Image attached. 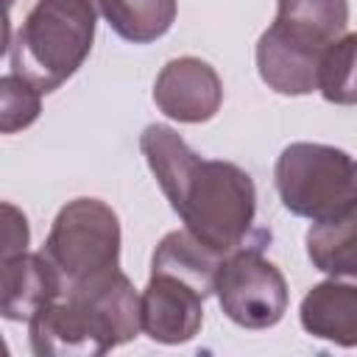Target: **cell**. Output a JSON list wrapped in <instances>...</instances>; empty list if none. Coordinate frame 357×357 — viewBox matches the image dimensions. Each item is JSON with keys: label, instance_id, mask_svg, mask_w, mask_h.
<instances>
[{"label": "cell", "instance_id": "obj_12", "mask_svg": "<svg viewBox=\"0 0 357 357\" xmlns=\"http://www.w3.org/2000/svg\"><path fill=\"white\" fill-rule=\"evenodd\" d=\"M304 243L310 262L321 273L357 279V204L329 220L312 223Z\"/></svg>", "mask_w": 357, "mask_h": 357}, {"label": "cell", "instance_id": "obj_14", "mask_svg": "<svg viewBox=\"0 0 357 357\" xmlns=\"http://www.w3.org/2000/svg\"><path fill=\"white\" fill-rule=\"evenodd\" d=\"M176 0H98L109 28L134 45L156 42L176 22Z\"/></svg>", "mask_w": 357, "mask_h": 357}, {"label": "cell", "instance_id": "obj_17", "mask_svg": "<svg viewBox=\"0 0 357 357\" xmlns=\"http://www.w3.org/2000/svg\"><path fill=\"white\" fill-rule=\"evenodd\" d=\"M28 240H31V231H28L25 215L14 204H3V259L22 254L28 248Z\"/></svg>", "mask_w": 357, "mask_h": 357}, {"label": "cell", "instance_id": "obj_3", "mask_svg": "<svg viewBox=\"0 0 357 357\" xmlns=\"http://www.w3.org/2000/svg\"><path fill=\"white\" fill-rule=\"evenodd\" d=\"M98 0H36L14 42L11 70L45 95L59 89L89 56L95 42Z\"/></svg>", "mask_w": 357, "mask_h": 357}, {"label": "cell", "instance_id": "obj_10", "mask_svg": "<svg viewBox=\"0 0 357 357\" xmlns=\"http://www.w3.org/2000/svg\"><path fill=\"white\" fill-rule=\"evenodd\" d=\"M349 25V0H279L276 20L265 28L279 42L324 56V50L343 36Z\"/></svg>", "mask_w": 357, "mask_h": 357}, {"label": "cell", "instance_id": "obj_5", "mask_svg": "<svg viewBox=\"0 0 357 357\" xmlns=\"http://www.w3.org/2000/svg\"><path fill=\"white\" fill-rule=\"evenodd\" d=\"M61 273L64 293L120 268V220L100 198L64 204L42 251Z\"/></svg>", "mask_w": 357, "mask_h": 357}, {"label": "cell", "instance_id": "obj_11", "mask_svg": "<svg viewBox=\"0 0 357 357\" xmlns=\"http://www.w3.org/2000/svg\"><path fill=\"white\" fill-rule=\"evenodd\" d=\"M298 321L307 335L343 349L357 346V279L329 276L307 290L298 307Z\"/></svg>", "mask_w": 357, "mask_h": 357}, {"label": "cell", "instance_id": "obj_15", "mask_svg": "<svg viewBox=\"0 0 357 357\" xmlns=\"http://www.w3.org/2000/svg\"><path fill=\"white\" fill-rule=\"evenodd\" d=\"M318 92L337 106L357 103V33L337 36L321 56Z\"/></svg>", "mask_w": 357, "mask_h": 357}, {"label": "cell", "instance_id": "obj_18", "mask_svg": "<svg viewBox=\"0 0 357 357\" xmlns=\"http://www.w3.org/2000/svg\"><path fill=\"white\" fill-rule=\"evenodd\" d=\"M6 3H8V6H11V3H14V0H6Z\"/></svg>", "mask_w": 357, "mask_h": 357}, {"label": "cell", "instance_id": "obj_8", "mask_svg": "<svg viewBox=\"0 0 357 357\" xmlns=\"http://www.w3.org/2000/svg\"><path fill=\"white\" fill-rule=\"evenodd\" d=\"M159 112L178 123H206L223 103V84L212 64L195 56L170 59L153 84Z\"/></svg>", "mask_w": 357, "mask_h": 357}, {"label": "cell", "instance_id": "obj_9", "mask_svg": "<svg viewBox=\"0 0 357 357\" xmlns=\"http://www.w3.org/2000/svg\"><path fill=\"white\" fill-rule=\"evenodd\" d=\"M64 296V282L45 254H14L0 265V310L6 321H31Z\"/></svg>", "mask_w": 357, "mask_h": 357}, {"label": "cell", "instance_id": "obj_16", "mask_svg": "<svg viewBox=\"0 0 357 357\" xmlns=\"http://www.w3.org/2000/svg\"><path fill=\"white\" fill-rule=\"evenodd\" d=\"M42 89L28 78L8 73L0 78V131L14 134L28 128L42 112Z\"/></svg>", "mask_w": 357, "mask_h": 357}, {"label": "cell", "instance_id": "obj_4", "mask_svg": "<svg viewBox=\"0 0 357 357\" xmlns=\"http://www.w3.org/2000/svg\"><path fill=\"white\" fill-rule=\"evenodd\" d=\"M282 206L312 223L357 204V159L324 142H290L273 167Z\"/></svg>", "mask_w": 357, "mask_h": 357}, {"label": "cell", "instance_id": "obj_7", "mask_svg": "<svg viewBox=\"0 0 357 357\" xmlns=\"http://www.w3.org/2000/svg\"><path fill=\"white\" fill-rule=\"evenodd\" d=\"M142 332L165 346L187 343L201 332L206 296L187 279L170 271H151V279L139 296Z\"/></svg>", "mask_w": 357, "mask_h": 357}, {"label": "cell", "instance_id": "obj_13", "mask_svg": "<svg viewBox=\"0 0 357 357\" xmlns=\"http://www.w3.org/2000/svg\"><path fill=\"white\" fill-rule=\"evenodd\" d=\"M220 262H223V254L204 245L192 231L181 229V231H170L159 240L153 259H151V271H170L181 279L192 282L204 296H212Z\"/></svg>", "mask_w": 357, "mask_h": 357}, {"label": "cell", "instance_id": "obj_1", "mask_svg": "<svg viewBox=\"0 0 357 357\" xmlns=\"http://www.w3.org/2000/svg\"><path fill=\"white\" fill-rule=\"evenodd\" d=\"M139 148L187 231L223 257L248 243L257 190L243 167L223 159H201L178 131L162 123L145 126Z\"/></svg>", "mask_w": 357, "mask_h": 357}, {"label": "cell", "instance_id": "obj_2", "mask_svg": "<svg viewBox=\"0 0 357 357\" xmlns=\"http://www.w3.org/2000/svg\"><path fill=\"white\" fill-rule=\"evenodd\" d=\"M142 329V301L117 268L67 290L28 321L39 357H98L134 340Z\"/></svg>", "mask_w": 357, "mask_h": 357}, {"label": "cell", "instance_id": "obj_6", "mask_svg": "<svg viewBox=\"0 0 357 357\" xmlns=\"http://www.w3.org/2000/svg\"><path fill=\"white\" fill-rule=\"evenodd\" d=\"M215 296L223 315L243 329H268L287 310V282L262 245H240L223 257Z\"/></svg>", "mask_w": 357, "mask_h": 357}]
</instances>
